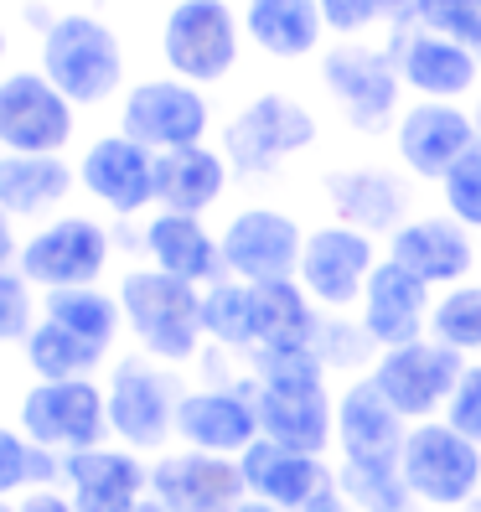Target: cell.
<instances>
[{
  "label": "cell",
  "instance_id": "1",
  "mask_svg": "<svg viewBox=\"0 0 481 512\" xmlns=\"http://www.w3.org/2000/svg\"><path fill=\"white\" fill-rule=\"evenodd\" d=\"M114 295L125 306V337L135 352L156 357L166 368H197L207 352V331H202V285H187L166 275L156 264H130L119 269Z\"/></svg>",
  "mask_w": 481,
  "mask_h": 512
},
{
  "label": "cell",
  "instance_id": "2",
  "mask_svg": "<svg viewBox=\"0 0 481 512\" xmlns=\"http://www.w3.org/2000/svg\"><path fill=\"white\" fill-rule=\"evenodd\" d=\"M37 68L78 109H104L130 88V57L99 11H52L37 37Z\"/></svg>",
  "mask_w": 481,
  "mask_h": 512
},
{
  "label": "cell",
  "instance_id": "3",
  "mask_svg": "<svg viewBox=\"0 0 481 512\" xmlns=\"http://www.w3.org/2000/svg\"><path fill=\"white\" fill-rule=\"evenodd\" d=\"M321 145V114L290 94V88H259L223 119L218 150L228 156L238 182H259V176H280L295 156Z\"/></svg>",
  "mask_w": 481,
  "mask_h": 512
},
{
  "label": "cell",
  "instance_id": "4",
  "mask_svg": "<svg viewBox=\"0 0 481 512\" xmlns=\"http://www.w3.org/2000/svg\"><path fill=\"white\" fill-rule=\"evenodd\" d=\"M316 83L332 99L337 119L363 140L394 135L399 114L409 104V88L394 68V52H388V42H373V37L326 42V52L316 57Z\"/></svg>",
  "mask_w": 481,
  "mask_h": 512
},
{
  "label": "cell",
  "instance_id": "5",
  "mask_svg": "<svg viewBox=\"0 0 481 512\" xmlns=\"http://www.w3.org/2000/svg\"><path fill=\"white\" fill-rule=\"evenodd\" d=\"M244 16L233 0H166L156 26L161 68L197 88H223L244 68Z\"/></svg>",
  "mask_w": 481,
  "mask_h": 512
},
{
  "label": "cell",
  "instance_id": "6",
  "mask_svg": "<svg viewBox=\"0 0 481 512\" xmlns=\"http://www.w3.org/2000/svg\"><path fill=\"white\" fill-rule=\"evenodd\" d=\"M182 368H166L145 352H125L104 368V399H109V430L114 445L161 456L176 440V409H182Z\"/></svg>",
  "mask_w": 481,
  "mask_h": 512
},
{
  "label": "cell",
  "instance_id": "7",
  "mask_svg": "<svg viewBox=\"0 0 481 512\" xmlns=\"http://www.w3.org/2000/svg\"><path fill=\"white\" fill-rule=\"evenodd\" d=\"M16 269L42 295L73 285H104V275L114 269V228L94 213H57L21 238Z\"/></svg>",
  "mask_w": 481,
  "mask_h": 512
},
{
  "label": "cell",
  "instance_id": "8",
  "mask_svg": "<svg viewBox=\"0 0 481 512\" xmlns=\"http://www.w3.org/2000/svg\"><path fill=\"white\" fill-rule=\"evenodd\" d=\"M213 99L207 88L176 78V73H150L135 78L114 109V130H125L130 140H140L145 150H182V145H202L213 135Z\"/></svg>",
  "mask_w": 481,
  "mask_h": 512
},
{
  "label": "cell",
  "instance_id": "9",
  "mask_svg": "<svg viewBox=\"0 0 481 512\" xmlns=\"http://www.w3.org/2000/svg\"><path fill=\"white\" fill-rule=\"evenodd\" d=\"M16 425L26 440L57 450V456L109 445L114 430H109L104 378H57V383L32 378L16 399Z\"/></svg>",
  "mask_w": 481,
  "mask_h": 512
},
{
  "label": "cell",
  "instance_id": "10",
  "mask_svg": "<svg viewBox=\"0 0 481 512\" xmlns=\"http://www.w3.org/2000/svg\"><path fill=\"white\" fill-rule=\"evenodd\" d=\"M378 264H383V238L326 218V223L306 228V249H300L295 280L306 285V295L326 316H352L363 306V290H368Z\"/></svg>",
  "mask_w": 481,
  "mask_h": 512
},
{
  "label": "cell",
  "instance_id": "11",
  "mask_svg": "<svg viewBox=\"0 0 481 512\" xmlns=\"http://www.w3.org/2000/svg\"><path fill=\"white\" fill-rule=\"evenodd\" d=\"M399 471L419 512H461L481 492V445H471L445 419H419L404 435Z\"/></svg>",
  "mask_w": 481,
  "mask_h": 512
},
{
  "label": "cell",
  "instance_id": "12",
  "mask_svg": "<svg viewBox=\"0 0 481 512\" xmlns=\"http://www.w3.org/2000/svg\"><path fill=\"white\" fill-rule=\"evenodd\" d=\"M78 192L114 223H140L156 213V150H145L125 130H104L78 150Z\"/></svg>",
  "mask_w": 481,
  "mask_h": 512
},
{
  "label": "cell",
  "instance_id": "13",
  "mask_svg": "<svg viewBox=\"0 0 481 512\" xmlns=\"http://www.w3.org/2000/svg\"><path fill=\"white\" fill-rule=\"evenodd\" d=\"M78 104L42 68L0 73V150L21 156H68L78 140Z\"/></svg>",
  "mask_w": 481,
  "mask_h": 512
},
{
  "label": "cell",
  "instance_id": "14",
  "mask_svg": "<svg viewBox=\"0 0 481 512\" xmlns=\"http://www.w3.org/2000/svg\"><path fill=\"white\" fill-rule=\"evenodd\" d=\"M466 363L471 357H461L456 347H445L435 337H419V342H404V347H383L378 363L368 368V378L378 383V394L394 404L409 425H419V419L445 414Z\"/></svg>",
  "mask_w": 481,
  "mask_h": 512
},
{
  "label": "cell",
  "instance_id": "15",
  "mask_svg": "<svg viewBox=\"0 0 481 512\" xmlns=\"http://www.w3.org/2000/svg\"><path fill=\"white\" fill-rule=\"evenodd\" d=\"M223 264L233 280H295L300 269V249H306V223L280 202H244L233 207L223 233Z\"/></svg>",
  "mask_w": 481,
  "mask_h": 512
},
{
  "label": "cell",
  "instance_id": "16",
  "mask_svg": "<svg viewBox=\"0 0 481 512\" xmlns=\"http://www.w3.org/2000/svg\"><path fill=\"white\" fill-rule=\"evenodd\" d=\"M414 187L419 182L399 166L352 161V166H332L321 176V202H326V218L363 228L373 238H388L414 218Z\"/></svg>",
  "mask_w": 481,
  "mask_h": 512
},
{
  "label": "cell",
  "instance_id": "17",
  "mask_svg": "<svg viewBox=\"0 0 481 512\" xmlns=\"http://www.w3.org/2000/svg\"><path fill=\"white\" fill-rule=\"evenodd\" d=\"M388 52H394V68L409 88V99H435V104H461L481 94V52L435 37L414 21H399L383 32Z\"/></svg>",
  "mask_w": 481,
  "mask_h": 512
},
{
  "label": "cell",
  "instance_id": "18",
  "mask_svg": "<svg viewBox=\"0 0 481 512\" xmlns=\"http://www.w3.org/2000/svg\"><path fill=\"white\" fill-rule=\"evenodd\" d=\"M254 440H259V409L249 394V373L223 378V383L213 378L187 383L182 409H176V445L238 461Z\"/></svg>",
  "mask_w": 481,
  "mask_h": 512
},
{
  "label": "cell",
  "instance_id": "19",
  "mask_svg": "<svg viewBox=\"0 0 481 512\" xmlns=\"http://www.w3.org/2000/svg\"><path fill=\"white\" fill-rule=\"evenodd\" d=\"M394 166L409 171L419 187H440L445 171L456 166L466 150H476V125L466 104H435V99H409L394 135Z\"/></svg>",
  "mask_w": 481,
  "mask_h": 512
},
{
  "label": "cell",
  "instance_id": "20",
  "mask_svg": "<svg viewBox=\"0 0 481 512\" xmlns=\"http://www.w3.org/2000/svg\"><path fill=\"white\" fill-rule=\"evenodd\" d=\"M383 254L404 264L414 280H425L435 295L461 280H476V264H481L476 233L461 228L450 213H414L404 228L383 238Z\"/></svg>",
  "mask_w": 481,
  "mask_h": 512
},
{
  "label": "cell",
  "instance_id": "21",
  "mask_svg": "<svg viewBox=\"0 0 481 512\" xmlns=\"http://www.w3.org/2000/svg\"><path fill=\"white\" fill-rule=\"evenodd\" d=\"M150 497L171 512H233L249 497V481L233 456H207V450L182 445L150 456Z\"/></svg>",
  "mask_w": 481,
  "mask_h": 512
},
{
  "label": "cell",
  "instance_id": "22",
  "mask_svg": "<svg viewBox=\"0 0 481 512\" xmlns=\"http://www.w3.org/2000/svg\"><path fill=\"white\" fill-rule=\"evenodd\" d=\"M63 492L78 512H135L150 497V456L125 445H94L63 456Z\"/></svg>",
  "mask_w": 481,
  "mask_h": 512
},
{
  "label": "cell",
  "instance_id": "23",
  "mask_svg": "<svg viewBox=\"0 0 481 512\" xmlns=\"http://www.w3.org/2000/svg\"><path fill=\"white\" fill-rule=\"evenodd\" d=\"M135 238H140L145 264H156V269H166V275L187 280V285H202V290H207V285L228 280L218 233L207 228L202 218H192V213H171V207H156V213L140 218Z\"/></svg>",
  "mask_w": 481,
  "mask_h": 512
},
{
  "label": "cell",
  "instance_id": "24",
  "mask_svg": "<svg viewBox=\"0 0 481 512\" xmlns=\"http://www.w3.org/2000/svg\"><path fill=\"white\" fill-rule=\"evenodd\" d=\"M430 306H435V290L383 254V264L373 269V280L363 290L357 321H363V331L383 352V347H404V342L430 337Z\"/></svg>",
  "mask_w": 481,
  "mask_h": 512
},
{
  "label": "cell",
  "instance_id": "25",
  "mask_svg": "<svg viewBox=\"0 0 481 512\" xmlns=\"http://www.w3.org/2000/svg\"><path fill=\"white\" fill-rule=\"evenodd\" d=\"M238 466H244L249 497H264V502H275L285 512H306L337 481V461L332 456H306V450L275 445L264 435L238 456Z\"/></svg>",
  "mask_w": 481,
  "mask_h": 512
},
{
  "label": "cell",
  "instance_id": "26",
  "mask_svg": "<svg viewBox=\"0 0 481 512\" xmlns=\"http://www.w3.org/2000/svg\"><path fill=\"white\" fill-rule=\"evenodd\" d=\"M244 37L269 63H311L326 52L332 32L321 21V0H238Z\"/></svg>",
  "mask_w": 481,
  "mask_h": 512
},
{
  "label": "cell",
  "instance_id": "27",
  "mask_svg": "<svg viewBox=\"0 0 481 512\" xmlns=\"http://www.w3.org/2000/svg\"><path fill=\"white\" fill-rule=\"evenodd\" d=\"M409 419L378 394L373 378L337 388V461H399Z\"/></svg>",
  "mask_w": 481,
  "mask_h": 512
},
{
  "label": "cell",
  "instance_id": "28",
  "mask_svg": "<svg viewBox=\"0 0 481 512\" xmlns=\"http://www.w3.org/2000/svg\"><path fill=\"white\" fill-rule=\"evenodd\" d=\"M78 192V166L68 156H21V150H0V207L16 223H47L68 213Z\"/></svg>",
  "mask_w": 481,
  "mask_h": 512
},
{
  "label": "cell",
  "instance_id": "29",
  "mask_svg": "<svg viewBox=\"0 0 481 512\" xmlns=\"http://www.w3.org/2000/svg\"><path fill=\"white\" fill-rule=\"evenodd\" d=\"M233 166L218 145H182V150H161L156 156V207L171 213H192L207 218L213 207H223V197L233 192Z\"/></svg>",
  "mask_w": 481,
  "mask_h": 512
},
{
  "label": "cell",
  "instance_id": "30",
  "mask_svg": "<svg viewBox=\"0 0 481 512\" xmlns=\"http://www.w3.org/2000/svg\"><path fill=\"white\" fill-rule=\"evenodd\" d=\"M326 311L300 280H259L254 285V352L259 347H316Z\"/></svg>",
  "mask_w": 481,
  "mask_h": 512
},
{
  "label": "cell",
  "instance_id": "31",
  "mask_svg": "<svg viewBox=\"0 0 481 512\" xmlns=\"http://www.w3.org/2000/svg\"><path fill=\"white\" fill-rule=\"evenodd\" d=\"M42 316L78 331L83 342L104 347L109 357L119 352V337H125V306L119 295L104 285H73V290H47L42 295Z\"/></svg>",
  "mask_w": 481,
  "mask_h": 512
},
{
  "label": "cell",
  "instance_id": "32",
  "mask_svg": "<svg viewBox=\"0 0 481 512\" xmlns=\"http://www.w3.org/2000/svg\"><path fill=\"white\" fill-rule=\"evenodd\" d=\"M21 363H26V373H32V378L57 383V378H99L114 357L104 347H94V342H83L78 331H68V326H57V321L42 316L37 331L21 347Z\"/></svg>",
  "mask_w": 481,
  "mask_h": 512
},
{
  "label": "cell",
  "instance_id": "33",
  "mask_svg": "<svg viewBox=\"0 0 481 512\" xmlns=\"http://www.w3.org/2000/svg\"><path fill=\"white\" fill-rule=\"evenodd\" d=\"M202 331H207V347H218L228 357H244L254 352V285L249 280H218L202 290Z\"/></svg>",
  "mask_w": 481,
  "mask_h": 512
},
{
  "label": "cell",
  "instance_id": "34",
  "mask_svg": "<svg viewBox=\"0 0 481 512\" xmlns=\"http://www.w3.org/2000/svg\"><path fill=\"white\" fill-rule=\"evenodd\" d=\"M337 487L357 512H419L399 461H337Z\"/></svg>",
  "mask_w": 481,
  "mask_h": 512
},
{
  "label": "cell",
  "instance_id": "35",
  "mask_svg": "<svg viewBox=\"0 0 481 512\" xmlns=\"http://www.w3.org/2000/svg\"><path fill=\"white\" fill-rule=\"evenodd\" d=\"M32 487H63V456L0 419V497H21Z\"/></svg>",
  "mask_w": 481,
  "mask_h": 512
},
{
  "label": "cell",
  "instance_id": "36",
  "mask_svg": "<svg viewBox=\"0 0 481 512\" xmlns=\"http://www.w3.org/2000/svg\"><path fill=\"white\" fill-rule=\"evenodd\" d=\"M430 337L456 347L461 357H481V280H461L435 295Z\"/></svg>",
  "mask_w": 481,
  "mask_h": 512
},
{
  "label": "cell",
  "instance_id": "37",
  "mask_svg": "<svg viewBox=\"0 0 481 512\" xmlns=\"http://www.w3.org/2000/svg\"><path fill=\"white\" fill-rule=\"evenodd\" d=\"M316 352L326 357V368H332V373H347V383L352 378H368V368L378 363V342L363 331L357 311L352 316H326L321 321V337H316Z\"/></svg>",
  "mask_w": 481,
  "mask_h": 512
},
{
  "label": "cell",
  "instance_id": "38",
  "mask_svg": "<svg viewBox=\"0 0 481 512\" xmlns=\"http://www.w3.org/2000/svg\"><path fill=\"white\" fill-rule=\"evenodd\" d=\"M42 321V290L21 269H0V347H26Z\"/></svg>",
  "mask_w": 481,
  "mask_h": 512
},
{
  "label": "cell",
  "instance_id": "39",
  "mask_svg": "<svg viewBox=\"0 0 481 512\" xmlns=\"http://www.w3.org/2000/svg\"><path fill=\"white\" fill-rule=\"evenodd\" d=\"M414 26H425L435 37H450L471 52H481V0H409Z\"/></svg>",
  "mask_w": 481,
  "mask_h": 512
},
{
  "label": "cell",
  "instance_id": "40",
  "mask_svg": "<svg viewBox=\"0 0 481 512\" xmlns=\"http://www.w3.org/2000/svg\"><path fill=\"white\" fill-rule=\"evenodd\" d=\"M435 192H440V213H450L461 228L481 233V145L466 150V156L445 171V182Z\"/></svg>",
  "mask_w": 481,
  "mask_h": 512
},
{
  "label": "cell",
  "instance_id": "41",
  "mask_svg": "<svg viewBox=\"0 0 481 512\" xmlns=\"http://www.w3.org/2000/svg\"><path fill=\"white\" fill-rule=\"evenodd\" d=\"M321 21L332 32V42H363L394 26L383 0H321Z\"/></svg>",
  "mask_w": 481,
  "mask_h": 512
},
{
  "label": "cell",
  "instance_id": "42",
  "mask_svg": "<svg viewBox=\"0 0 481 512\" xmlns=\"http://www.w3.org/2000/svg\"><path fill=\"white\" fill-rule=\"evenodd\" d=\"M440 419H445L450 430H461L471 445H481V357H471V363H466V373H461L456 394H450V404H445Z\"/></svg>",
  "mask_w": 481,
  "mask_h": 512
},
{
  "label": "cell",
  "instance_id": "43",
  "mask_svg": "<svg viewBox=\"0 0 481 512\" xmlns=\"http://www.w3.org/2000/svg\"><path fill=\"white\" fill-rule=\"evenodd\" d=\"M16 512H78V507L63 487H32L16 497Z\"/></svg>",
  "mask_w": 481,
  "mask_h": 512
},
{
  "label": "cell",
  "instance_id": "44",
  "mask_svg": "<svg viewBox=\"0 0 481 512\" xmlns=\"http://www.w3.org/2000/svg\"><path fill=\"white\" fill-rule=\"evenodd\" d=\"M21 238H26V233H16V218L6 213V207H0V269H11V264H16Z\"/></svg>",
  "mask_w": 481,
  "mask_h": 512
},
{
  "label": "cell",
  "instance_id": "45",
  "mask_svg": "<svg viewBox=\"0 0 481 512\" xmlns=\"http://www.w3.org/2000/svg\"><path fill=\"white\" fill-rule=\"evenodd\" d=\"M306 512H357V507L347 502V492H342L337 481H332V487H326V492H321V497H316V502H311Z\"/></svg>",
  "mask_w": 481,
  "mask_h": 512
},
{
  "label": "cell",
  "instance_id": "46",
  "mask_svg": "<svg viewBox=\"0 0 481 512\" xmlns=\"http://www.w3.org/2000/svg\"><path fill=\"white\" fill-rule=\"evenodd\" d=\"M233 512H285V507H275V502H264V497H244Z\"/></svg>",
  "mask_w": 481,
  "mask_h": 512
},
{
  "label": "cell",
  "instance_id": "47",
  "mask_svg": "<svg viewBox=\"0 0 481 512\" xmlns=\"http://www.w3.org/2000/svg\"><path fill=\"white\" fill-rule=\"evenodd\" d=\"M383 6H388V16H394V26L409 16V0H383Z\"/></svg>",
  "mask_w": 481,
  "mask_h": 512
},
{
  "label": "cell",
  "instance_id": "48",
  "mask_svg": "<svg viewBox=\"0 0 481 512\" xmlns=\"http://www.w3.org/2000/svg\"><path fill=\"white\" fill-rule=\"evenodd\" d=\"M6 57H11V32H6V21H0V73H6Z\"/></svg>",
  "mask_w": 481,
  "mask_h": 512
},
{
  "label": "cell",
  "instance_id": "49",
  "mask_svg": "<svg viewBox=\"0 0 481 512\" xmlns=\"http://www.w3.org/2000/svg\"><path fill=\"white\" fill-rule=\"evenodd\" d=\"M471 125H476V140H481V94L471 99Z\"/></svg>",
  "mask_w": 481,
  "mask_h": 512
},
{
  "label": "cell",
  "instance_id": "50",
  "mask_svg": "<svg viewBox=\"0 0 481 512\" xmlns=\"http://www.w3.org/2000/svg\"><path fill=\"white\" fill-rule=\"evenodd\" d=\"M135 512H171V507H161V502H156V497H145V502H140V507H135Z\"/></svg>",
  "mask_w": 481,
  "mask_h": 512
},
{
  "label": "cell",
  "instance_id": "51",
  "mask_svg": "<svg viewBox=\"0 0 481 512\" xmlns=\"http://www.w3.org/2000/svg\"><path fill=\"white\" fill-rule=\"evenodd\" d=\"M461 512H481V492H476V497H471V502H466Z\"/></svg>",
  "mask_w": 481,
  "mask_h": 512
},
{
  "label": "cell",
  "instance_id": "52",
  "mask_svg": "<svg viewBox=\"0 0 481 512\" xmlns=\"http://www.w3.org/2000/svg\"><path fill=\"white\" fill-rule=\"evenodd\" d=\"M0 512H16V497H0Z\"/></svg>",
  "mask_w": 481,
  "mask_h": 512
}]
</instances>
